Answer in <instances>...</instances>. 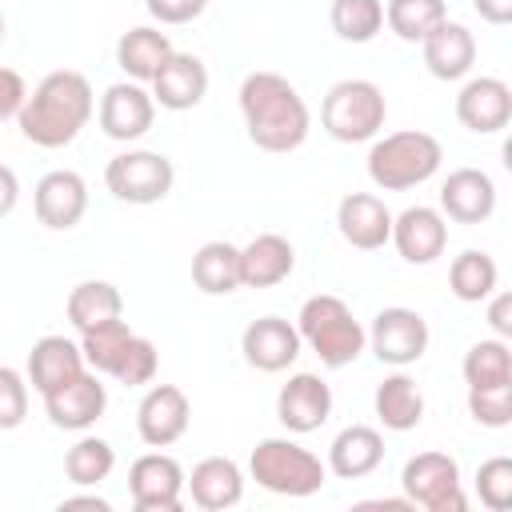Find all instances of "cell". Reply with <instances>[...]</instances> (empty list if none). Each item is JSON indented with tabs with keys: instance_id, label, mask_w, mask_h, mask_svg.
<instances>
[{
	"instance_id": "obj_1",
	"label": "cell",
	"mask_w": 512,
	"mask_h": 512,
	"mask_svg": "<svg viewBox=\"0 0 512 512\" xmlns=\"http://www.w3.org/2000/svg\"><path fill=\"white\" fill-rule=\"evenodd\" d=\"M240 116L248 140L264 152H296L312 128L300 88L280 72H248L240 80Z\"/></svg>"
},
{
	"instance_id": "obj_2",
	"label": "cell",
	"mask_w": 512,
	"mask_h": 512,
	"mask_svg": "<svg viewBox=\"0 0 512 512\" xmlns=\"http://www.w3.org/2000/svg\"><path fill=\"white\" fill-rule=\"evenodd\" d=\"M92 108H96V100H92L88 76L60 68V72H48L32 88V96H24L16 124H20L24 140H32L36 148H64L92 120Z\"/></svg>"
},
{
	"instance_id": "obj_3",
	"label": "cell",
	"mask_w": 512,
	"mask_h": 512,
	"mask_svg": "<svg viewBox=\"0 0 512 512\" xmlns=\"http://www.w3.org/2000/svg\"><path fill=\"white\" fill-rule=\"evenodd\" d=\"M440 160H444V148L432 132L400 128V132H388V136L372 140L368 180L384 192H404V188H416V184L432 180L440 172Z\"/></svg>"
},
{
	"instance_id": "obj_4",
	"label": "cell",
	"mask_w": 512,
	"mask_h": 512,
	"mask_svg": "<svg viewBox=\"0 0 512 512\" xmlns=\"http://www.w3.org/2000/svg\"><path fill=\"white\" fill-rule=\"evenodd\" d=\"M296 332L300 340L320 356L324 368H348L364 344H368V332L364 324L352 316V308L332 296V292H320V296H308L300 304V316H296Z\"/></svg>"
},
{
	"instance_id": "obj_5",
	"label": "cell",
	"mask_w": 512,
	"mask_h": 512,
	"mask_svg": "<svg viewBox=\"0 0 512 512\" xmlns=\"http://www.w3.org/2000/svg\"><path fill=\"white\" fill-rule=\"evenodd\" d=\"M248 472L264 492H276V496H312L328 480V464L288 436L260 440L248 456Z\"/></svg>"
},
{
	"instance_id": "obj_6",
	"label": "cell",
	"mask_w": 512,
	"mask_h": 512,
	"mask_svg": "<svg viewBox=\"0 0 512 512\" xmlns=\"http://www.w3.org/2000/svg\"><path fill=\"white\" fill-rule=\"evenodd\" d=\"M384 120H388V100H384L380 84H372V80L348 76V80H336V84L324 92L320 128H324L332 140H340V144L376 140V132L384 128Z\"/></svg>"
},
{
	"instance_id": "obj_7",
	"label": "cell",
	"mask_w": 512,
	"mask_h": 512,
	"mask_svg": "<svg viewBox=\"0 0 512 512\" xmlns=\"http://www.w3.org/2000/svg\"><path fill=\"white\" fill-rule=\"evenodd\" d=\"M176 168L164 152H148V148H128L120 156L108 160L104 168V184L116 200L124 204H160L172 192Z\"/></svg>"
},
{
	"instance_id": "obj_8",
	"label": "cell",
	"mask_w": 512,
	"mask_h": 512,
	"mask_svg": "<svg viewBox=\"0 0 512 512\" xmlns=\"http://www.w3.org/2000/svg\"><path fill=\"white\" fill-rule=\"evenodd\" d=\"M404 496L424 512H464L468 496L460 488V464L448 452H416L400 472Z\"/></svg>"
},
{
	"instance_id": "obj_9",
	"label": "cell",
	"mask_w": 512,
	"mask_h": 512,
	"mask_svg": "<svg viewBox=\"0 0 512 512\" xmlns=\"http://www.w3.org/2000/svg\"><path fill=\"white\" fill-rule=\"evenodd\" d=\"M428 340H432L428 320L416 308H404V304L380 308L372 328H368V348L376 352L380 364H392V368L416 364L428 352Z\"/></svg>"
},
{
	"instance_id": "obj_10",
	"label": "cell",
	"mask_w": 512,
	"mask_h": 512,
	"mask_svg": "<svg viewBox=\"0 0 512 512\" xmlns=\"http://www.w3.org/2000/svg\"><path fill=\"white\" fill-rule=\"evenodd\" d=\"M128 492L136 512H180L184 468L168 452H144L128 468Z\"/></svg>"
},
{
	"instance_id": "obj_11",
	"label": "cell",
	"mask_w": 512,
	"mask_h": 512,
	"mask_svg": "<svg viewBox=\"0 0 512 512\" xmlns=\"http://www.w3.org/2000/svg\"><path fill=\"white\" fill-rule=\"evenodd\" d=\"M100 132L108 136V140H120V144H128V140H140L148 128H152V120H156V100H152V92H144V84H136V80H120V84H108L104 88V96H100Z\"/></svg>"
},
{
	"instance_id": "obj_12",
	"label": "cell",
	"mask_w": 512,
	"mask_h": 512,
	"mask_svg": "<svg viewBox=\"0 0 512 512\" xmlns=\"http://www.w3.org/2000/svg\"><path fill=\"white\" fill-rule=\"evenodd\" d=\"M32 208H36V220L52 232H68L84 220L88 212V184L80 172L72 168H56V172H44L36 192H32Z\"/></svg>"
},
{
	"instance_id": "obj_13",
	"label": "cell",
	"mask_w": 512,
	"mask_h": 512,
	"mask_svg": "<svg viewBox=\"0 0 512 512\" xmlns=\"http://www.w3.org/2000/svg\"><path fill=\"white\" fill-rule=\"evenodd\" d=\"M456 120L476 136H496L512 120V88L500 76H472L456 96Z\"/></svg>"
},
{
	"instance_id": "obj_14",
	"label": "cell",
	"mask_w": 512,
	"mask_h": 512,
	"mask_svg": "<svg viewBox=\"0 0 512 512\" xmlns=\"http://www.w3.org/2000/svg\"><path fill=\"white\" fill-rule=\"evenodd\" d=\"M192 404L176 384H152L136 408V432L148 448H168L188 432Z\"/></svg>"
},
{
	"instance_id": "obj_15",
	"label": "cell",
	"mask_w": 512,
	"mask_h": 512,
	"mask_svg": "<svg viewBox=\"0 0 512 512\" xmlns=\"http://www.w3.org/2000/svg\"><path fill=\"white\" fill-rule=\"evenodd\" d=\"M388 240L396 244V252L408 264H432L448 248V220H444L440 208L412 204L400 216H392V236Z\"/></svg>"
},
{
	"instance_id": "obj_16",
	"label": "cell",
	"mask_w": 512,
	"mask_h": 512,
	"mask_svg": "<svg viewBox=\"0 0 512 512\" xmlns=\"http://www.w3.org/2000/svg\"><path fill=\"white\" fill-rule=\"evenodd\" d=\"M104 408H108V388L100 384V372H92V368H84L72 384H64V388H56V392L44 396L48 420L56 428H64V432L92 428L104 416Z\"/></svg>"
},
{
	"instance_id": "obj_17",
	"label": "cell",
	"mask_w": 512,
	"mask_h": 512,
	"mask_svg": "<svg viewBox=\"0 0 512 512\" xmlns=\"http://www.w3.org/2000/svg\"><path fill=\"white\" fill-rule=\"evenodd\" d=\"M300 348L304 340L284 316H260L240 332V352L256 372H284L288 364H296Z\"/></svg>"
},
{
	"instance_id": "obj_18",
	"label": "cell",
	"mask_w": 512,
	"mask_h": 512,
	"mask_svg": "<svg viewBox=\"0 0 512 512\" xmlns=\"http://www.w3.org/2000/svg\"><path fill=\"white\" fill-rule=\"evenodd\" d=\"M328 416H332V388L316 372H296L276 392V420L296 436L316 432Z\"/></svg>"
},
{
	"instance_id": "obj_19",
	"label": "cell",
	"mask_w": 512,
	"mask_h": 512,
	"mask_svg": "<svg viewBox=\"0 0 512 512\" xmlns=\"http://www.w3.org/2000/svg\"><path fill=\"white\" fill-rule=\"evenodd\" d=\"M440 212L456 224H484L496 212V180L480 168H456L440 184Z\"/></svg>"
},
{
	"instance_id": "obj_20",
	"label": "cell",
	"mask_w": 512,
	"mask_h": 512,
	"mask_svg": "<svg viewBox=\"0 0 512 512\" xmlns=\"http://www.w3.org/2000/svg\"><path fill=\"white\" fill-rule=\"evenodd\" d=\"M336 228L340 236L360 248V252H376L388 244L392 236V212L380 196L372 192H348L340 204H336Z\"/></svg>"
},
{
	"instance_id": "obj_21",
	"label": "cell",
	"mask_w": 512,
	"mask_h": 512,
	"mask_svg": "<svg viewBox=\"0 0 512 512\" xmlns=\"http://www.w3.org/2000/svg\"><path fill=\"white\" fill-rule=\"evenodd\" d=\"M204 92H208V68L192 52H172L160 64V72L152 76V100L160 108H168V112L196 108L204 100Z\"/></svg>"
},
{
	"instance_id": "obj_22",
	"label": "cell",
	"mask_w": 512,
	"mask_h": 512,
	"mask_svg": "<svg viewBox=\"0 0 512 512\" xmlns=\"http://www.w3.org/2000/svg\"><path fill=\"white\" fill-rule=\"evenodd\" d=\"M420 52H424V68L436 80H464L476 64V36L464 24L444 20L420 40Z\"/></svg>"
},
{
	"instance_id": "obj_23",
	"label": "cell",
	"mask_w": 512,
	"mask_h": 512,
	"mask_svg": "<svg viewBox=\"0 0 512 512\" xmlns=\"http://www.w3.org/2000/svg\"><path fill=\"white\" fill-rule=\"evenodd\" d=\"M84 368H88V364H84V352H80V344L68 340V336H40V340L32 344V352H28V384H32L40 396H48V392L72 384Z\"/></svg>"
},
{
	"instance_id": "obj_24",
	"label": "cell",
	"mask_w": 512,
	"mask_h": 512,
	"mask_svg": "<svg viewBox=\"0 0 512 512\" xmlns=\"http://www.w3.org/2000/svg\"><path fill=\"white\" fill-rule=\"evenodd\" d=\"M184 488L192 492V504L204 512H224L244 500V472L228 456H204L192 476H184Z\"/></svg>"
},
{
	"instance_id": "obj_25",
	"label": "cell",
	"mask_w": 512,
	"mask_h": 512,
	"mask_svg": "<svg viewBox=\"0 0 512 512\" xmlns=\"http://www.w3.org/2000/svg\"><path fill=\"white\" fill-rule=\"evenodd\" d=\"M296 268V248L280 232H260L240 248V284L244 288H272L288 280Z\"/></svg>"
},
{
	"instance_id": "obj_26",
	"label": "cell",
	"mask_w": 512,
	"mask_h": 512,
	"mask_svg": "<svg viewBox=\"0 0 512 512\" xmlns=\"http://www.w3.org/2000/svg\"><path fill=\"white\" fill-rule=\"evenodd\" d=\"M380 460H384V436L368 424H348L328 444V472L340 480L372 476L380 468Z\"/></svg>"
},
{
	"instance_id": "obj_27",
	"label": "cell",
	"mask_w": 512,
	"mask_h": 512,
	"mask_svg": "<svg viewBox=\"0 0 512 512\" xmlns=\"http://www.w3.org/2000/svg\"><path fill=\"white\" fill-rule=\"evenodd\" d=\"M172 40L168 32L152 28V24H140V28H128L120 40H116V64L128 80L136 84H152V76L160 72V64L172 56Z\"/></svg>"
},
{
	"instance_id": "obj_28",
	"label": "cell",
	"mask_w": 512,
	"mask_h": 512,
	"mask_svg": "<svg viewBox=\"0 0 512 512\" xmlns=\"http://www.w3.org/2000/svg\"><path fill=\"white\" fill-rule=\"evenodd\" d=\"M372 404H376L380 424L392 428V432H412V428L424 420V392H420L416 380L404 376V372L384 376V380L376 384Z\"/></svg>"
},
{
	"instance_id": "obj_29",
	"label": "cell",
	"mask_w": 512,
	"mask_h": 512,
	"mask_svg": "<svg viewBox=\"0 0 512 512\" xmlns=\"http://www.w3.org/2000/svg\"><path fill=\"white\" fill-rule=\"evenodd\" d=\"M192 284L204 296H228L240 288V248L228 240H208L192 256Z\"/></svg>"
},
{
	"instance_id": "obj_30",
	"label": "cell",
	"mask_w": 512,
	"mask_h": 512,
	"mask_svg": "<svg viewBox=\"0 0 512 512\" xmlns=\"http://www.w3.org/2000/svg\"><path fill=\"white\" fill-rule=\"evenodd\" d=\"M64 312H68V320H72L76 332H88V328H96V324H104V320L124 316V296H120V288L108 284V280H84V284H76V288L68 292Z\"/></svg>"
},
{
	"instance_id": "obj_31",
	"label": "cell",
	"mask_w": 512,
	"mask_h": 512,
	"mask_svg": "<svg viewBox=\"0 0 512 512\" xmlns=\"http://www.w3.org/2000/svg\"><path fill=\"white\" fill-rule=\"evenodd\" d=\"M496 280H500V268H496V260H492L488 252H480V248H464V252L452 260V268H448V288H452V296L464 300V304L488 300V296L496 292Z\"/></svg>"
},
{
	"instance_id": "obj_32",
	"label": "cell",
	"mask_w": 512,
	"mask_h": 512,
	"mask_svg": "<svg viewBox=\"0 0 512 512\" xmlns=\"http://www.w3.org/2000/svg\"><path fill=\"white\" fill-rule=\"evenodd\" d=\"M460 372H464V384H468V388L512 384V348H508V340H500V336L476 340V344L464 352Z\"/></svg>"
},
{
	"instance_id": "obj_33",
	"label": "cell",
	"mask_w": 512,
	"mask_h": 512,
	"mask_svg": "<svg viewBox=\"0 0 512 512\" xmlns=\"http://www.w3.org/2000/svg\"><path fill=\"white\" fill-rule=\"evenodd\" d=\"M128 340H132V328L116 316V320H104L88 332H80V352H84V364L92 372H104V376H116L124 352H128Z\"/></svg>"
},
{
	"instance_id": "obj_34",
	"label": "cell",
	"mask_w": 512,
	"mask_h": 512,
	"mask_svg": "<svg viewBox=\"0 0 512 512\" xmlns=\"http://www.w3.org/2000/svg\"><path fill=\"white\" fill-rule=\"evenodd\" d=\"M116 468V452L108 440L100 436H80L68 452H64V476L76 488H96L100 480H108Z\"/></svg>"
},
{
	"instance_id": "obj_35",
	"label": "cell",
	"mask_w": 512,
	"mask_h": 512,
	"mask_svg": "<svg viewBox=\"0 0 512 512\" xmlns=\"http://www.w3.org/2000/svg\"><path fill=\"white\" fill-rule=\"evenodd\" d=\"M448 20L444 0H388L384 4V24L404 40V44H420L436 24Z\"/></svg>"
},
{
	"instance_id": "obj_36",
	"label": "cell",
	"mask_w": 512,
	"mask_h": 512,
	"mask_svg": "<svg viewBox=\"0 0 512 512\" xmlns=\"http://www.w3.org/2000/svg\"><path fill=\"white\" fill-rule=\"evenodd\" d=\"M332 32L348 44H368L384 28V4L380 0H332Z\"/></svg>"
},
{
	"instance_id": "obj_37",
	"label": "cell",
	"mask_w": 512,
	"mask_h": 512,
	"mask_svg": "<svg viewBox=\"0 0 512 512\" xmlns=\"http://www.w3.org/2000/svg\"><path fill=\"white\" fill-rule=\"evenodd\" d=\"M476 496L488 512L512 508V460L508 456H492L476 468Z\"/></svg>"
},
{
	"instance_id": "obj_38",
	"label": "cell",
	"mask_w": 512,
	"mask_h": 512,
	"mask_svg": "<svg viewBox=\"0 0 512 512\" xmlns=\"http://www.w3.org/2000/svg\"><path fill=\"white\" fill-rule=\"evenodd\" d=\"M468 412L484 428H508L512 424V384L468 388Z\"/></svg>"
},
{
	"instance_id": "obj_39",
	"label": "cell",
	"mask_w": 512,
	"mask_h": 512,
	"mask_svg": "<svg viewBox=\"0 0 512 512\" xmlns=\"http://www.w3.org/2000/svg\"><path fill=\"white\" fill-rule=\"evenodd\" d=\"M156 364H160V356H156V344L132 332V340H128V352H124V360H120V368H116V380H120V384H128V388H144V384H152V376H156Z\"/></svg>"
},
{
	"instance_id": "obj_40",
	"label": "cell",
	"mask_w": 512,
	"mask_h": 512,
	"mask_svg": "<svg viewBox=\"0 0 512 512\" xmlns=\"http://www.w3.org/2000/svg\"><path fill=\"white\" fill-rule=\"evenodd\" d=\"M24 416H28V380L16 368L0 364V432L20 428Z\"/></svg>"
},
{
	"instance_id": "obj_41",
	"label": "cell",
	"mask_w": 512,
	"mask_h": 512,
	"mask_svg": "<svg viewBox=\"0 0 512 512\" xmlns=\"http://www.w3.org/2000/svg\"><path fill=\"white\" fill-rule=\"evenodd\" d=\"M208 8V0H148V16L160 24H188Z\"/></svg>"
},
{
	"instance_id": "obj_42",
	"label": "cell",
	"mask_w": 512,
	"mask_h": 512,
	"mask_svg": "<svg viewBox=\"0 0 512 512\" xmlns=\"http://www.w3.org/2000/svg\"><path fill=\"white\" fill-rule=\"evenodd\" d=\"M24 96H28L24 76H20L16 68H4V64H0V120L16 116V112H20V104H24Z\"/></svg>"
},
{
	"instance_id": "obj_43",
	"label": "cell",
	"mask_w": 512,
	"mask_h": 512,
	"mask_svg": "<svg viewBox=\"0 0 512 512\" xmlns=\"http://www.w3.org/2000/svg\"><path fill=\"white\" fill-rule=\"evenodd\" d=\"M488 328H492L500 340L512 336V296H508V292H492V296H488Z\"/></svg>"
},
{
	"instance_id": "obj_44",
	"label": "cell",
	"mask_w": 512,
	"mask_h": 512,
	"mask_svg": "<svg viewBox=\"0 0 512 512\" xmlns=\"http://www.w3.org/2000/svg\"><path fill=\"white\" fill-rule=\"evenodd\" d=\"M472 8L480 12V20H488L496 28L512 24V0H472Z\"/></svg>"
},
{
	"instance_id": "obj_45",
	"label": "cell",
	"mask_w": 512,
	"mask_h": 512,
	"mask_svg": "<svg viewBox=\"0 0 512 512\" xmlns=\"http://www.w3.org/2000/svg\"><path fill=\"white\" fill-rule=\"evenodd\" d=\"M16 200H20V180H16V172L8 164H0V220L16 208Z\"/></svg>"
},
{
	"instance_id": "obj_46",
	"label": "cell",
	"mask_w": 512,
	"mask_h": 512,
	"mask_svg": "<svg viewBox=\"0 0 512 512\" xmlns=\"http://www.w3.org/2000/svg\"><path fill=\"white\" fill-rule=\"evenodd\" d=\"M60 508H96V512H108V500L104 496H64Z\"/></svg>"
},
{
	"instance_id": "obj_47",
	"label": "cell",
	"mask_w": 512,
	"mask_h": 512,
	"mask_svg": "<svg viewBox=\"0 0 512 512\" xmlns=\"http://www.w3.org/2000/svg\"><path fill=\"white\" fill-rule=\"evenodd\" d=\"M0 44H4V12H0Z\"/></svg>"
}]
</instances>
